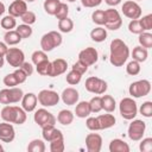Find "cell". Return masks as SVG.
<instances>
[{
	"label": "cell",
	"mask_w": 152,
	"mask_h": 152,
	"mask_svg": "<svg viewBox=\"0 0 152 152\" xmlns=\"http://www.w3.org/2000/svg\"><path fill=\"white\" fill-rule=\"evenodd\" d=\"M129 57V49L127 44L119 39L115 38L110 42V53H109V62L114 66H122L126 61Z\"/></svg>",
	"instance_id": "obj_1"
},
{
	"label": "cell",
	"mask_w": 152,
	"mask_h": 152,
	"mask_svg": "<svg viewBox=\"0 0 152 152\" xmlns=\"http://www.w3.org/2000/svg\"><path fill=\"white\" fill-rule=\"evenodd\" d=\"M0 116L4 121L10 122V124H17V125H23L26 121V112L18 107V106H10L6 104L0 113Z\"/></svg>",
	"instance_id": "obj_2"
},
{
	"label": "cell",
	"mask_w": 152,
	"mask_h": 152,
	"mask_svg": "<svg viewBox=\"0 0 152 152\" xmlns=\"http://www.w3.org/2000/svg\"><path fill=\"white\" fill-rule=\"evenodd\" d=\"M62 44V34L57 31H50L43 34L40 39V48L43 51L49 52Z\"/></svg>",
	"instance_id": "obj_3"
},
{
	"label": "cell",
	"mask_w": 152,
	"mask_h": 152,
	"mask_svg": "<svg viewBox=\"0 0 152 152\" xmlns=\"http://www.w3.org/2000/svg\"><path fill=\"white\" fill-rule=\"evenodd\" d=\"M119 110H120V114L124 119L126 120H132L137 116L138 114V107H137V103L135 101L132 99V97H124L121 101H120V104H119Z\"/></svg>",
	"instance_id": "obj_4"
},
{
	"label": "cell",
	"mask_w": 152,
	"mask_h": 152,
	"mask_svg": "<svg viewBox=\"0 0 152 152\" xmlns=\"http://www.w3.org/2000/svg\"><path fill=\"white\" fill-rule=\"evenodd\" d=\"M121 25H122V19L118 10L108 8L104 11V26L108 30H112V31L119 30Z\"/></svg>",
	"instance_id": "obj_5"
},
{
	"label": "cell",
	"mask_w": 152,
	"mask_h": 152,
	"mask_svg": "<svg viewBox=\"0 0 152 152\" xmlns=\"http://www.w3.org/2000/svg\"><path fill=\"white\" fill-rule=\"evenodd\" d=\"M151 91V83L147 80H139L135 81L133 83H131L129 88H128V93L132 97H141V96H146L148 95V93Z\"/></svg>",
	"instance_id": "obj_6"
},
{
	"label": "cell",
	"mask_w": 152,
	"mask_h": 152,
	"mask_svg": "<svg viewBox=\"0 0 152 152\" xmlns=\"http://www.w3.org/2000/svg\"><path fill=\"white\" fill-rule=\"evenodd\" d=\"M84 87L89 93H93V94H96V95H101V94H104L106 90H107V82L104 80H102V78H99V77H95V76H90V77H88L86 80Z\"/></svg>",
	"instance_id": "obj_7"
},
{
	"label": "cell",
	"mask_w": 152,
	"mask_h": 152,
	"mask_svg": "<svg viewBox=\"0 0 152 152\" xmlns=\"http://www.w3.org/2000/svg\"><path fill=\"white\" fill-rule=\"evenodd\" d=\"M145 129H146V124L142 120L139 119H132V122L128 126V138L133 141H139L140 139H142L144 134H145Z\"/></svg>",
	"instance_id": "obj_8"
},
{
	"label": "cell",
	"mask_w": 152,
	"mask_h": 152,
	"mask_svg": "<svg viewBox=\"0 0 152 152\" xmlns=\"http://www.w3.org/2000/svg\"><path fill=\"white\" fill-rule=\"evenodd\" d=\"M33 120L34 122L40 126V127H45V126H55L57 119L56 116L50 113L49 110H46L45 108H40L38 110H36L34 115H33Z\"/></svg>",
	"instance_id": "obj_9"
},
{
	"label": "cell",
	"mask_w": 152,
	"mask_h": 152,
	"mask_svg": "<svg viewBox=\"0 0 152 152\" xmlns=\"http://www.w3.org/2000/svg\"><path fill=\"white\" fill-rule=\"evenodd\" d=\"M37 99L43 107H52L59 102V95L55 90H50V89L40 90L37 95Z\"/></svg>",
	"instance_id": "obj_10"
},
{
	"label": "cell",
	"mask_w": 152,
	"mask_h": 152,
	"mask_svg": "<svg viewBox=\"0 0 152 152\" xmlns=\"http://www.w3.org/2000/svg\"><path fill=\"white\" fill-rule=\"evenodd\" d=\"M5 57L7 63L13 68H20V65L25 62V55L18 48H8Z\"/></svg>",
	"instance_id": "obj_11"
},
{
	"label": "cell",
	"mask_w": 152,
	"mask_h": 152,
	"mask_svg": "<svg viewBox=\"0 0 152 152\" xmlns=\"http://www.w3.org/2000/svg\"><path fill=\"white\" fill-rule=\"evenodd\" d=\"M121 10H122L124 15L132 19V20L133 19H139L141 17V13H142V10L139 6V4L137 1H133V0L125 1Z\"/></svg>",
	"instance_id": "obj_12"
},
{
	"label": "cell",
	"mask_w": 152,
	"mask_h": 152,
	"mask_svg": "<svg viewBox=\"0 0 152 152\" xmlns=\"http://www.w3.org/2000/svg\"><path fill=\"white\" fill-rule=\"evenodd\" d=\"M97 58H99V53L95 48H86L78 53V61L83 62L88 66L95 64L97 62Z\"/></svg>",
	"instance_id": "obj_13"
},
{
	"label": "cell",
	"mask_w": 152,
	"mask_h": 152,
	"mask_svg": "<svg viewBox=\"0 0 152 152\" xmlns=\"http://www.w3.org/2000/svg\"><path fill=\"white\" fill-rule=\"evenodd\" d=\"M86 147L88 152H100L102 147V138L97 133H89L86 137Z\"/></svg>",
	"instance_id": "obj_14"
},
{
	"label": "cell",
	"mask_w": 152,
	"mask_h": 152,
	"mask_svg": "<svg viewBox=\"0 0 152 152\" xmlns=\"http://www.w3.org/2000/svg\"><path fill=\"white\" fill-rule=\"evenodd\" d=\"M15 138V131L12 124L10 122H1L0 124V140L4 142H12Z\"/></svg>",
	"instance_id": "obj_15"
},
{
	"label": "cell",
	"mask_w": 152,
	"mask_h": 152,
	"mask_svg": "<svg viewBox=\"0 0 152 152\" xmlns=\"http://www.w3.org/2000/svg\"><path fill=\"white\" fill-rule=\"evenodd\" d=\"M61 99H62V101H63L65 104H68V106H74V104H76V103L78 102L80 94H78V91H77L75 88L69 87V88H65V89L62 91Z\"/></svg>",
	"instance_id": "obj_16"
},
{
	"label": "cell",
	"mask_w": 152,
	"mask_h": 152,
	"mask_svg": "<svg viewBox=\"0 0 152 152\" xmlns=\"http://www.w3.org/2000/svg\"><path fill=\"white\" fill-rule=\"evenodd\" d=\"M37 102H38V99H37L36 94H33V93L24 94V96L21 99V108L26 113L33 112L36 109V107H37Z\"/></svg>",
	"instance_id": "obj_17"
},
{
	"label": "cell",
	"mask_w": 152,
	"mask_h": 152,
	"mask_svg": "<svg viewBox=\"0 0 152 152\" xmlns=\"http://www.w3.org/2000/svg\"><path fill=\"white\" fill-rule=\"evenodd\" d=\"M26 11H27V5H26V1H24V0H14L8 7L10 15H12L14 18L21 17Z\"/></svg>",
	"instance_id": "obj_18"
},
{
	"label": "cell",
	"mask_w": 152,
	"mask_h": 152,
	"mask_svg": "<svg viewBox=\"0 0 152 152\" xmlns=\"http://www.w3.org/2000/svg\"><path fill=\"white\" fill-rule=\"evenodd\" d=\"M68 63L63 58H57L53 62H51V69H50V77H56L66 71Z\"/></svg>",
	"instance_id": "obj_19"
},
{
	"label": "cell",
	"mask_w": 152,
	"mask_h": 152,
	"mask_svg": "<svg viewBox=\"0 0 152 152\" xmlns=\"http://www.w3.org/2000/svg\"><path fill=\"white\" fill-rule=\"evenodd\" d=\"M42 135L45 141L50 142L55 139L62 138L63 133L59 129H57L55 126H45V127H42Z\"/></svg>",
	"instance_id": "obj_20"
},
{
	"label": "cell",
	"mask_w": 152,
	"mask_h": 152,
	"mask_svg": "<svg viewBox=\"0 0 152 152\" xmlns=\"http://www.w3.org/2000/svg\"><path fill=\"white\" fill-rule=\"evenodd\" d=\"M96 118H97V121H99V125H100V129L110 128L116 122V119L113 114H101Z\"/></svg>",
	"instance_id": "obj_21"
},
{
	"label": "cell",
	"mask_w": 152,
	"mask_h": 152,
	"mask_svg": "<svg viewBox=\"0 0 152 152\" xmlns=\"http://www.w3.org/2000/svg\"><path fill=\"white\" fill-rule=\"evenodd\" d=\"M90 107H89V102L87 101H81L78 103H76V108H75V114L77 118L80 119H86L90 115Z\"/></svg>",
	"instance_id": "obj_22"
},
{
	"label": "cell",
	"mask_w": 152,
	"mask_h": 152,
	"mask_svg": "<svg viewBox=\"0 0 152 152\" xmlns=\"http://www.w3.org/2000/svg\"><path fill=\"white\" fill-rule=\"evenodd\" d=\"M110 152H129V146L121 139H113L109 142Z\"/></svg>",
	"instance_id": "obj_23"
},
{
	"label": "cell",
	"mask_w": 152,
	"mask_h": 152,
	"mask_svg": "<svg viewBox=\"0 0 152 152\" xmlns=\"http://www.w3.org/2000/svg\"><path fill=\"white\" fill-rule=\"evenodd\" d=\"M57 121L61 124V125H64V126H68L70 125L72 121H74V114L71 110L69 109H62L58 115H57Z\"/></svg>",
	"instance_id": "obj_24"
},
{
	"label": "cell",
	"mask_w": 152,
	"mask_h": 152,
	"mask_svg": "<svg viewBox=\"0 0 152 152\" xmlns=\"http://www.w3.org/2000/svg\"><path fill=\"white\" fill-rule=\"evenodd\" d=\"M21 39L23 38L20 37V34L15 30H10L4 36V40H5V43L7 45H17V44H19L21 42Z\"/></svg>",
	"instance_id": "obj_25"
},
{
	"label": "cell",
	"mask_w": 152,
	"mask_h": 152,
	"mask_svg": "<svg viewBox=\"0 0 152 152\" xmlns=\"http://www.w3.org/2000/svg\"><path fill=\"white\" fill-rule=\"evenodd\" d=\"M90 38H91V40H94L96 43L104 42L106 38H107V31H106V28H103L101 26L93 28L91 32H90Z\"/></svg>",
	"instance_id": "obj_26"
},
{
	"label": "cell",
	"mask_w": 152,
	"mask_h": 152,
	"mask_svg": "<svg viewBox=\"0 0 152 152\" xmlns=\"http://www.w3.org/2000/svg\"><path fill=\"white\" fill-rule=\"evenodd\" d=\"M147 56H148V52H147V49L142 48V46H135L132 51V58L139 63L141 62H145L147 59Z\"/></svg>",
	"instance_id": "obj_27"
},
{
	"label": "cell",
	"mask_w": 152,
	"mask_h": 152,
	"mask_svg": "<svg viewBox=\"0 0 152 152\" xmlns=\"http://www.w3.org/2000/svg\"><path fill=\"white\" fill-rule=\"evenodd\" d=\"M101 102H102V109H104L107 113H113L115 110V100L110 95H103L101 96Z\"/></svg>",
	"instance_id": "obj_28"
},
{
	"label": "cell",
	"mask_w": 152,
	"mask_h": 152,
	"mask_svg": "<svg viewBox=\"0 0 152 152\" xmlns=\"http://www.w3.org/2000/svg\"><path fill=\"white\" fill-rule=\"evenodd\" d=\"M8 90H10V103H18L19 101H21L24 96L23 89L12 87V88H8Z\"/></svg>",
	"instance_id": "obj_29"
},
{
	"label": "cell",
	"mask_w": 152,
	"mask_h": 152,
	"mask_svg": "<svg viewBox=\"0 0 152 152\" xmlns=\"http://www.w3.org/2000/svg\"><path fill=\"white\" fill-rule=\"evenodd\" d=\"M58 28L63 33H69L74 28V21L70 18H64L58 20Z\"/></svg>",
	"instance_id": "obj_30"
},
{
	"label": "cell",
	"mask_w": 152,
	"mask_h": 152,
	"mask_svg": "<svg viewBox=\"0 0 152 152\" xmlns=\"http://www.w3.org/2000/svg\"><path fill=\"white\" fill-rule=\"evenodd\" d=\"M138 40H139L140 46H142L145 49H151L152 48V34L150 32H146V31L141 32L139 34Z\"/></svg>",
	"instance_id": "obj_31"
},
{
	"label": "cell",
	"mask_w": 152,
	"mask_h": 152,
	"mask_svg": "<svg viewBox=\"0 0 152 152\" xmlns=\"http://www.w3.org/2000/svg\"><path fill=\"white\" fill-rule=\"evenodd\" d=\"M27 151L28 152H44L45 151V144L40 139H33L27 145Z\"/></svg>",
	"instance_id": "obj_32"
},
{
	"label": "cell",
	"mask_w": 152,
	"mask_h": 152,
	"mask_svg": "<svg viewBox=\"0 0 152 152\" xmlns=\"http://www.w3.org/2000/svg\"><path fill=\"white\" fill-rule=\"evenodd\" d=\"M61 1L59 0H45L44 1V11L50 14V15H55L56 11H57V7L59 6Z\"/></svg>",
	"instance_id": "obj_33"
},
{
	"label": "cell",
	"mask_w": 152,
	"mask_h": 152,
	"mask_svg": "<svg viewBox=\"0 0 152 152\" xmlns=\"http://www.w3.org/2000/svg\"><path fill=\"white\" fill-rule=\"evenodd\" d=\"M0 25H1L2 28L10 31V30H13V28L17 26V21H15V18H14V17H12V15L8 14V15H6V17H4V18L1 19Z\"/></svg>",
	"instance_id": "obj_34"
},
{
	"label": "cell",
	"mask_w": 152,
	"mask_h": 152,
	"mask_svg": "<svg viewBox=\"0 0 152 152\" xmlns=\"http://www.w3.org/2000/svg\"><path fill=\"white\" fill-rule=\"evenodd\" d=\"M50 69H51V62L48 59V61H44L39 64L36 65V70L39 75L42 76H49L50 75Z\"/></svg>",
	"instance_id": "obj_35"
},
{
	"label": "cell",
	"mask_w": 152,
	"mask_h": 152,
	"mask_svg": "<svg viewBox=\"0 0 152 152\" xmlns=\"http://www.w3.org/2000/svg\"><path fill=\"white\" fill-rule=\"evenodd\" d=\"M65 78H66V82H68L69 84L75 86V84H78V83L81 82L82 75H81L80 72H77V71H75V70H72V69H71V70L66 74Z\"/></svg>",
	"instance_id": "obj_36"
},
{
	"label": "cell",
	"mask_w": 152,
	"mask_h": 152,
	"mask_svg": "<svg viewBox=\"0 0 152 152\" xmlns=\"http://www.w3.org/2000/svg\"><path fill=\"white\" fill-rule=\"evenodd\" d=\"M91 20L99 26L104 25V11L103 10H95L91 13Z\"/></svg>",
	"instance_id": "obj_37"
},
{
	"label": "cell",
	"mask_w": 152,
	"mask_h": 152,
	"mask_svg": "<svg viewBox=\"0 0 152 152\" xmlns=\"http://www.w3.org/2000/svg\"><path fill=\"white\" fill-rule=\"evenodd\" d=\"M50 151L51 152H63L64 151V138H58L50 141Z\"/></svg>",
	"instance_id": "obj_38"
},
{
	"label": "cell",
	"mask_w": 152,
	"mask_h": 152,
	"mask_svg": "<svg viewBox=\"0 0 152 152\" xmlns=\"http://www.w3.org/2000/svg\"><path fill=\"white\" fill-rule=\"evenodd\" d=\"M15 31L20 34V37L24 39V38H28L31 37L32 34V28H31V25H27V24H21V25H18Z\"/></svg>",
	"instance_id": "obj_39"
},
{
	"label": "cell",
	"mask_w": 152,
	"mask_h": 152,
	"mask_svg": "<svg viewBox=\"0 0 152 152\" xmlns=\"http://www.w3.org/2000/svg\"><path fill=\"white\" fill-rule=\"evenodd\" d=\"M89 107L91 113H99L102 110V102H101V96H94L89 101Z\"/></svg>",
	"instance_id": "obj_40"
},
{
	"label": "cell",
	"mask_w": 152,
	"mask_h": 152,
	"mask_svg": "<svg viewBox=\"0 0 152 152\" xmlns=\"http://www.w3.org/2000/svg\"><path fill=\"white\" fill-rule=\"evenodd\" d=\"M31 58H32V63L34 65H37V64H39V63H42L44 61H48V55L43 50H37V51H34L32 53Z\"/></svg>",
	"instance_id": "obj_41"
},
{
	"label": "cell",
	"mask_w": 152,
	"mask_h": 152,
	"mask_svg": "<svg viewBox=\"0 0 152 152\" xmlns=\"http://www.w3.org/2000/svg\"><path fill=\"white\" fill-rule=\"evenodd\" d=\"M126 72L131 76H135L140 72V63L137 61H131L126 66Z\"/></svg>",
	"instance_id": "obj_42"
},
{
	"label": "cell",
	"mask_w": 152,
	"mask_h": 152,
	"mask_svg": "<svg viewBox=\"0 0 152 152\" xmlns=\"http://www.w3.org/2000/svg\"><path fill=\"white\" fill-rule=\"evenodd\" d=\"M68 14H69V7H68V5L64 4V2H61L59 6L57 7V11L55 13V17L59 20V19L68 18Z\"/></svg>",
	"instance_id": "obj_43"
},
{
	"label": "cell",
	"mask_w": 152,
	"mask_h": 152,
	"mask_svg": "<svg viewBox=\"0 0 152 152\" xmlns=\"http://www.w3.org/2000/svg\"><path fill=\"white\" fill-rule=\"evenodd\" d=\"M128 31L131 33H133V34H140L141 32H144V30H142V27L140 25L139 19H133V20L129 21V24H128Z\"/></svg>",
	"instance_id": "obj_44"
},
{
	"label": "cell",
	"mask_w": 152,
	"mask_h": 152,
	"mask_svg": "<svg viewBox=\"0 0 152 152\" xmlns=\"http://www.w3.org/2000/svg\"><path fill=\"white\" fill-rule=\"evenodd\" d=\"M140 114L145 118H151L152 116V102L151 101H145L139 109Z\"/></svg>",
	"instance_id": "obj_45"
},
{
	"label": "cell",
	"mask_w": 152,
	"mask_h": 152,
	"mask_svg": "<svg viewBox=\"0 0 152 152\" xmlns=\"http://www.w3.org/2000/svg\"><path fill=\"white\" fill-rule=\"evenodd\" d=\"M86 126L88 129L90 131H100V125H99V121H97V118H94V116H88L87 120H86Z\"/></svg>",
	"instance_id": "obj_46"
},
{
	"label": "cell",
	"mask_w": 152,
	"mask_h": 152,
	"mask_svg": "<svg viewBox=\"0 0 152 152\" xmlns=\"http://www.w3.org/2000/svg\"><path fill=\"white\" fill-rule=\"evenodd\" d=\"M139 21L144 31H150L152 28V14L144 15L141 19H139Z\"/></svg>",
	"instance_id": "obj_47"
},
{
	"label": "cell",
	"mask_w": 152,
	"mask_h": 152,
	"mask_svg": "<svg viewBox=\"0 0 152 152\" xmlns=\"http://www.w3.org/2000/svg\"><path fill=\"white\" fill-rule=\"evenodd\" d=\"M20 18H21L23 23H24V24H27V25L34 24V23H36V19H37L36 14H34L33 12H31V11H26Z\"/></svg>",
	"instance_id": "obj_48"
},
{
	"label": "cell",
	"mask_w": 152,
	"mask_h": 152,
	"mask_svg": "<svg viewBox=\"0 0 152 152\" xmlns=\"http://www.w3.org/2000/svg\"><path fill=\"white\" fill-rule=\"evenodd\" d=\"M4 84L7 86L8 88H12V87H15V86L19 84L18 81H17V77H15L14 72L8 74V75H6V76L4 77Z\"/></svg>",
	"instance_id": "obj_49"
},
{
	"label": "cell",
	"mask_w": 152,
	"mask_h": 152,
	"mask_svg": "<svg viewBox=\"0 0 152 152\" xmlns=\"http://www.w3.org/2000/svg\"><path fill=\"white\" fill-rule=\"evenodd\" d=\"M139 148H140L141 152H151L152 151V138H145V139H142L141 142H140Z\"/></svg>",
	"instance_id": "obj_50"
},
{
	"label": "cell",
	"mask_w": 152,
	"mask_h": 152,
	"mask_svg": "<svg viewBox=\"0 0 152 152\" xmlns=\"http://www.w3.org/2000/svg\"><path fill=\"white\" fill-rule=\"evenodd\" d=\"M71 69L75 70V71H77V72H80L81 75H83V74H86V72L88 71V65L84 64V63L81 62V61H77L76 63H74V65H72Z\"/></svg>",
	"instance_id": "obj_51"
},
{
	"label": "cell",
	"mask_w": 152,
	"mask_h": 152,
	"mask_svg": "<svg viewBox=\"0 0 152 152\" xmlns=\"http://www.w3.org/2000/svg\"><path fill=\"white\" fill-rule=\"evenodd\" d=\"M14 75H15V77H17V81H18L19 84H20V83H24V82L26 81V78L28 77V76L26 75V72H25L21 68H15Z\"/></svg>",
	"instance_id": "obj_52"
},
{
	"label": "cell",
	"mask_w": 152,
	"mask_h": 152,
	"mask_svg": "<svg viewBox=\"0 0 152 152\" xmlns=\"http://www.w3.org/2000/svg\"><path fill=\"white\" fill-rule=\"evenodd\" d=\"M0 103L1 104H11L10 103V90H8V88L0 90Z\"/></svg>",
	"instance_id": "obj_53"
},
{
	"label": "cell",
	"mask_w": 152,
	"mask_h": 152,
	"mask_svg": "<svg viewBox=\"0 0 152 152\" xmlns=\"http://www.w3.org/2000/svg\"><path fill=\"white\" fill-rule=\"evenodd\" d=\"M102 2V0H81L82 6L88 7V8H93V7H97Z\"/></svg>",
	"instance_id": "obj_54"
},
{
	"label": "cell",
	"mask_w": 152,
	"mask_h": 152,
	"mask_svg": "<svg viewBox=\"0 0 152 152\" xmlns=\"http://www.w3.org/2000/svg\"><path fill=\"white\" fill-rule=\"evenodd\" d=\"M20 68L26 72L27 76H31V75L33 74V66H32V64L28 63V62H24V63L20 65Z\"/></svg>",
	"instance_id": "obj_55"
},
{
	"label": "cell",
	"mask_w": 152,
	"mask_h": 152,
	"mask_svg": "<svg viewBox=\"0 0 152 152\" xmlns=\"http://www.w3.org/2000/svg\"><path fill=\"white\" fill-rule=\"evenodd\" d=\"M7 46H8V45H7L6 43L0 42V56H1V57H5V55H6L7 50H8V48H7Z\"/></svg>",
	"instance_id": "obj_56"
},
{
	"label": "cell",
	"mask_w": 152,
	"mask_h": 152,
	"mask_svg": "<svg viewBox=\"0 0 152 152\" xmlns=\"http://www.w3.org/2000/svg\"><path fill=\"white\" fill-rule=\"evenodd\" d=\"M104 2H106L108 6H112V7H114V6L119 5V4L121 2V0H104Z\"/></svg>",
	"instance_id": "obj_57"
},
{
	"label": "cell",
	"mask_w": 152,
	"mask_h": 152,
	"mask_svg": "<svg viewBox=\"0 0 152 152\" xmlns=\"http://www.w3.org/2000/svg\"><path fill=\"white\" fill-rule=\"evenodd\" d=\"M5 11H6V10H5V5L0 1V17L4 14V12H5Z\"/></svg>",
	"instance_id": "obj_58"
},
{
	"label": "cell",
	"mask_w": 152,
	"mask_h": 152,
	"mask_svg": "<svg viewBox=\"0 0 152 152\" xmlns=\"http://www.w3.org/2000/svg\"><path fill=\"white\" fill-rule=\"evenodd\" d=\"M4 63H5V59H4V57H1V56H0V68H2V66H4Z\"/></svg>",
	"instance_id": "obj_59"
},
{
	"label": "cell",
	"mask_w": 152,
	"mask_h": 152,
	"mask_svg": "<svg viewBox=\"0 0 152 152\" xmlns=\"http://www.w3.org/2000/svg\"><path fill=\"white\" fill-rule=\"evenodd\" d=\"M2 151H4V147H2V145L0 144V152H2Z\"/></svg>",
	"instance_id": "obj_60"
},
{
	"label": "cell",
	"mask_w": 152,
	"mask_h": 152,
	"mask_svg": "<svg viewBox=\"0 0 152 152\" xmlns=\"http://www.w3.org/2000/svg\"><path fill=\"white\" fill-rule=\"evenodd\" d=\"M66 1H69V2H75L76 0H66Z\"/></svg>",
	"instance_id": "obj_61"
},
{
	"label": "cell",
	"mask_w": 152,
	"mask_h": 152,
	"mask_svg": "<svg viewBox=\"0 0 152 152\" xmlns=\"http://www.w3.org/2000/svg\"><path fill=\"white\" fill-rule=\"evenodd\" d=\"M25 1H28V2H32V1H34V0H25Z\"/></svg>",
	"instance_id": "obj_62"
},
{
	"label": "cell",
	"mask_w": 152,
	"mask_h": 152,
	"mask_svg": "<svg viewBox=\"0 0 152 152\" xmlns=\"http://www.w3.org/2000/svg\"><path fill=\"white\" fill-rule=\"evenodd\" d=\"M135 1H141V0H135Z\"/></svg>",
	"instance_id": "obj_63"
}]
</instances>
